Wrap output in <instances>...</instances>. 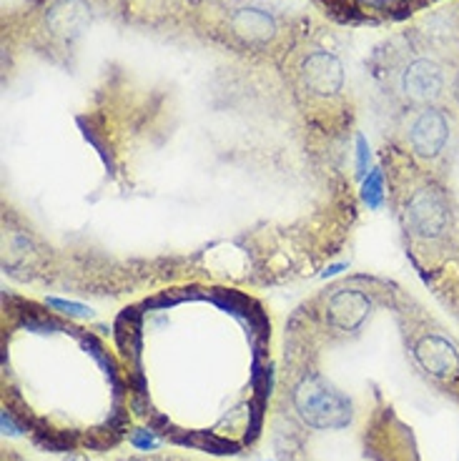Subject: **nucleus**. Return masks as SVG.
Listing matches in <instances>:
<instances>
[{"mask_svg":"<svg viewBox=\"0 0 459 461\" xmlns=\"http://www.w3.org/2000/svg\"><path fill=\"white\" fill-rule=\"evenodd\" d=\"M351 105L241 68L198 110L108 63L61 121L6 123L3 271L131 301L178 283L269 291L344 254L362 203Z\"/></svg>","mask_w":459,"mask_h":461,"instance_id":"obj_1","label":"nucleus"}]
</instances>
